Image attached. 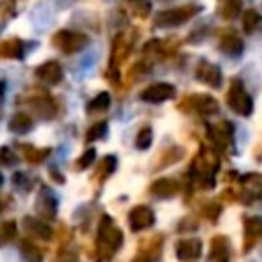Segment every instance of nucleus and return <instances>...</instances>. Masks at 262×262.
<instances>
[{"label":"nucleus","mask_w":262,"mask_h":262,"mask_svg":"<svg viewBox=\"0 0 262 262\" xmlns=\"http://www.w3.org/2000/svg\"><path fill=\"white\" fill-rule=\"evenodd\" d=\"M123 242V233L121 229L113 223V219L108 215H104L100 219V225H98V248L104 256H111L115 250H119Z\"/></svg>","instance_id":"f257e3e1"},{"label":"nucleus","mask_w":262,"mask_h":262,"mask_svg":"<svg viewBox=\"0 0 262 262\" xmlns=\"http://www.w3.org/2000/svg\"><path fill=\"white\" fill-rule=\"evenodd\" d=\"M199 6H192V4H186V6H176V8H168V10H162L156 14L154 18V25L156 27H176V25H182L186 20H190L194 14H199Z\"/></svg>","instance_id":"f03ea898"},{"label":"nucleus","mask_w":262,"mask_h":262,"mask_svg":"<svg viewBox=\"0 0 262 262\" xmlns=\"http://www.w3.org/2000/svg\"><path fill=\"white\" fill-rule=\"evenodd\" d=\"M227 104L233 113L242 115V117H248L252 115L254 111V102H252V96L246 92V88L242 86L239 80H233L231 86H229V92H227Z\"/></svg>","instance_id":"7ed1b4c3"},{"label":"nucleus","mask_w":262,"mask_h":262,"mask_svg":"<svg viewBox=\"0 0 262 262\" xmlns=\"http://www.w3.org/2000/svg\"><path fill=\"white\" fill-rule=\"evenodd\" d=\"M194 78H196L199 82L211 86V88H219V86H221V80H223L219 66H215L213 61H207V59H201V61L196 63Z\"/></svg>","instance_id":"20e7f679"},{"label":"nucleus","mask_w":262,"mask_h":262,"mask_svg":"<svg viewBox=\"0 0 262 262\" xmlns=\"http://www.w3.org/2000/svg\"><path fill=\"white\" fill-rule=\"evenodd\" d=\"M53 41H55V45H57L63 53H76V51H80V49L86 45L88 39H86V35H82V33L59 31V33H55Z\"/></svg>","instance_id":"39448f33"},{"label":"nucleus","mask_w":262,"mask_h":262,"mask_svg":"<svg viewBox=\"0 0 262 262\" xmlns=\"http://www.w3.org/2000/svg\"><path fill=\"white\" fill-rule=\"evenodd\" d=\"M174 94H176V88L172 84H168V82H156V84L147 86L139 94V98L145 100V102H164V100H170Z\"/></svg>","instance_id":"423d86ee"},{"label":"nucleus","mask_w":262,"mask_h":262,"mask_svg":"<svg viewBox=\"0 0 262 262\" xmlns=\"http://www.w3.org/2000/svg\"><path fill=\"white\" fill-rule=\"evenodd\" d=\"M154 219H156L154 211L147 205H137L129 213V227L133 231H141V229H147L149 225H154Z\"/></svg>","instance_id":"0eeeda50"},{"label":"nucleus","mask_w":262,"mask_h":262,"mask_svg":"<svg viewBox=\"0 0 262 262\" xmlns=\"http://www.w3.org/2000/svg\"><path fill=\"white\" fill-rule=\"evenodd\" d=\"M37 211L45 219H53L55 217V213H57V199H55L51 188L41 186L39 196H37Z\"/></svg>","instance_id":"6e6552de"},{"label":"nucleus","mask_w":262,"mask_h":262,"mask_svg":"<svg viewBox=\"0 0 262 262\" xmlns=\"http://www.w3.org/2000/svg\"><path fill=\"white\" fill-rule=\"evenodd\" d=\"M37 78H39L41 82L53 86V84L61 82V78H63V70H61V66H59L57 61L51 59V61H45V63H41V66L37 68Z\"/></svg>","instance_id":"1a4fd4ad"},{"label":"nucleus","mask_w":262,"mask_h":262,"mask_svg":"<svg viewBox=\"0 0 262 262\" xmlns=\"http://www.w3.org/2000/svg\"><path fill=\"white\" fill-rule=\"evenodd\" d=\"M219 49L229 55V57H235L244 51V41L233 33V31H223L221 37H219Z\"/></svg>","instance_id":"9d476101"},{"label":"nucleus","mask_w":262,"mask_h":262,"mask_svg":"<svg viewBox=\"0 0 262 262\" xmlns=\"http://www.w3.org/2000/svg\"><path fill=\"white\" fill-rule=\"evenodd\" d=\"M201 239L196 237H186V239H180L176 242V258L178 260H192V258H199L201 256Z\"/></svg>","instance_id":"9b49d317"},{"label":"nucleus","mask_w":262,"mask_h":262,"mask_svg":"<svg viewBox=\"0 0 262 262\" xmlns=\"http://www.w3.org/2000/svg\"><path fill=\"white\" fill-rule=\"evenodd\" d=\"M244 201L246 203H256L262 201V176L258 174H248L244 178Z\"/></svg>","instance_id":"f8f14e48"},{"label":"nucleus","mask_w":262,"mask_h":262,"mask_svg":"<svg viewBox=\"0 0 262 262\" xmlns=\"http://www.w3.org/2000/svg\"><path fill=\"white\" fill-rule=\"evenodd\" d=\"M244 248H252L258 239H262V217L244 219Z\"/></svg>","instance_id":"ddd939ff"},{"label":"nucleus","mask_w":262,"mask_h":262,"mask_svg":"<svg viewBox=\"0 0 262 262\" xmlns=\"http://www.w3.org/2000/svg\"><path fill=\"white\" fill-rule=\"evenodd\" d=\"M229 244L225 235H215L211 239V254H209V262H229Z\"/></svg>","instance_id":"4468645a"},{"label":"nucleus","mask_w":262,"mask_h":262,"mask_svg":"<svg viewBox=\"0 0 262 262\" xmlns=\"http://www.w3.org/2000/svg\"><path fill=\"white\" fill-rule=\"evenodd\" d=\"M209 133H211V141L219 147V149H225L227 143L231 141V125L227 121H219L215 123L213 127H209Z\"/></svg>","instance_id":"2eb2a0df"},{"label":"nucleus","mask_w":262,"mask_h":262,"mask_svg":"<svg viewBox=\"0 0 262 262\" xmlns=\"http://www.w3.org/2000/svg\"><path fill=\"white\" fill-rule=\"evenodd\" d=\"M25 231L31 235V237H39V239H49L53 235L51 227L41 221V219H35V217H25Z\"/></svg>","instance_id":"dca6fc26"},{"label":"nucleus","mask_w":262,"mask_h":262,"mask_svg":"<svg viewBox=\"0 0 262 262\" xmlns=\"http://www.w3.org/2000/svg\"><path fill=\"white\" fill-rule=\"evenodd\" d=\"M186 104H192V108L199 113V115H213L217 113V100L209 94H196V96H190L186 100Z\"/></svg>","instance_id":"f3484780"},{"label":"nucleus","mask_w":262,"mask_h":262,"mask_svg":"<svg viewBox=\"0 0 262 262\" xmlns=\"http://www.w3.org/2000/svg\"><path fill=\"white\" fill-rule=\"evenodd\" d=\"M149 190L156 194V196H164V199H170L174 196L178 190H180V184L172 178H160V180H154Z\"/></svg>","instance_id":"a211bd4d"},{"label":"nucleus","mask_w":262,"mask_h":262,"mask_svg":"<svg viewBox=\"0 0 262 262\" xmlns=\"http://www.w3.org/2000/svg\"><path fill=\"white\" fill-rule=\"evenodd\" d=\"M8 129H10L12 133L23 135V133H27V131L33 129V121H31L29 115H25V113H16V115L10 117V121H8Z\"/></svg>","instance_id":"6ab92c4d"},{"label":"nucleus","mask_w":262,"mask_h":262,"mask_svg":"<svg viewBox=\"0 0 262 262\" xmlns=\"http://www.w3.org/2000/svg\"><path fill=\"white\" fill-rule=\"evenodd\" d=\"M217 12L225 20H231L242 12V2L239 0H219L217 2Z\"/></svg>","instance_id":"aec40b11"},{"label":"nucleus","mask_w":262,"mask_h":262,"mask_svg":"<svg viewBox=\"0 0 262 262\" xmlns=\"http://www.w3.org/2000/svg\"><path fill=\"white\" fill-rule=\"evenodd\" d=\"M23 53H25V45H23V41H18V39H10V41H6V43L0 45V55H4V57L20 59Z\"/></svg>","instance_id":"412c9836"},{"label":"nucleus","mask_w":262,"mask_h":262,"mask_svg":"<svg viewBox=\"0 0 262 262\" xmlns=\"http://www.w3.org/2000/svg\"><path fill=\"white\" fill-rule=\"evenodd\" d=\"M242 23H244V31L246 33H256V31L262 29V14L256 12V10H246Z\"/></svg>","instance_id":"4be33fe9"},{"label":"nucleus","mask_w":262,"mask_h":262,"mask_svg":"<svg viewBox=\"0 0 262 262\" xmlns=\"http://www.w3.org/2000/svg\"><path fill=\"white\" fill-rule=\"evenodd\" d=\"M111 106V94L108 92H100L98 96H94L88 104V111L90 113H96V111H106Z\"/></svg>","instance_id":"5701e85b"},{"label":"nucleus","mask_w":262,"mask_h":262,"mask_svg":"<svg viewBox=\"0 0 262 262\" xmlns=\"http://www.w3.org/2000/svg\"><path fill=\"white\" fill-rule=\"evenodd\" d=\"M127 4L131 6V12L133 14H137V16H147V12H149V0H127Z\"/></svg>","instance_id":"b1692460"},{"label":"nucleus","mask_w":262,"mask_h":262,"mask_svg":"<svg viewBox=\"0 0 262 262\" xmlns=\"http://www.w3.org/2000/svg\"><path fill=\"white\" fill-rule=\"evenodd\" d=\"M106 123L104 121H100V123H94L90 129H88V133H86V139L88 141H94V139H102L104 135H106Z\"/></svg>","instance_id":"393cba45"},{"label":"nucleus","mask_w":262,"mask_h":262,"mask_svg":"<svg viewBox=\"0 0 262 262\" xmlns=\"http://www.w3.org/2000/svg\"><path fill=\"white\" fill-rule=\"evenodd\" d=\"M135 145H137V149H147V147L151 145V129H149V127H143V129L137 133Z\"/></svg>","instance_id":"a878e982"},{"label":"nucleus","mask_w":262,"mask_h":262,"mask_svg":"<svg viewBox=\"0 0 262 262\" xmlns=\"http://www.w3.org/2000/svg\"><path fill=\"white\" fill-rule=\"evenodd\" d=\"M14 231H16V225H14L12 221L2 223V225H0V246L6 244V242H10V239L14 237Z\"/></svg>","instance_id":"bb28decb"},{"label":"nucleus","mask_w":262,"mask_h":262,"mask_svg":"<svg viewBox=\"0 0 262 262\" xmlns=\"http://www.w3.org/2000/svg\"><path fill=\"white\" fill-rule=\"evenodd\" d=\"M115 168H117V158H115V156H106V158L102 160L100 172H102V176H111V174L115 172Z\"/></svg>","instance_id":"cd10ccee"},{"label":"nucleus","mask_w":262,"mask_h":262,"mask_svg":"<svg viewBox=\"0 0 262 262\" xmlns=\"http://www.w3.org/2000/svg\"><path fill=\"white\" fill-rule=\"evenodd\" d=\"M94 156H96L94 149H86V151L82 154V158L78 160V168H88V166L94 162Z\"/></svg>","instance_id":"c85d7f7f"},{"label":"nucleus","mask_w":262,"mask_h":262,"mask_svg":"<svg viewBox=\"0 0 262 262\" xmlns=\"http://www.w3.org/2000/svg\"><path fill=\"white\" fill-rule=\"evenodd\" d=\"M0 162L12 166V164H16V158H14V154H12L8 147H2V149H0Z\"/></svg>","instance_id":"c756f323"},{"label":"nucleus","mask_w":262,"mask_h":262,"mask_svg":"<svg viewBox=\"0 0 262 262\" xmlns=\"http://www.w3.org/2000/svg\"><path fill=\"white\" fill-rule=\"evenodd\" d=\"M12 182H14L20 190H27V186H29V180H27V178H23V172H16V174H14V178H12Z\"/></svg>","instance_id":"7c9ffc66"},{"label":"nucleus","mask_w":262,"mask_h":262,"mask_svg":"<svg viewBox=\"0 0 262 262\" xmlns=\"http://www.w3.org/2000/svg\"><path fill=\"white\" fill-rule=\"evenodd\" d=\"M2 96H4V82H0V102H2Z\"/></svg>","instance_id":"2f4dec72"},{"label":"nucleus","mask_w":262,"mask_h":262,"mask_svg":"<svg viewBox=\"0 0 262 262\" xmlns=\"http://www.w3.org/2000/svg\"><path fill=\"white\" fill-rule=\"evenodd\" d=\"M2 182H4V178H2V174H0V186H2Z\"/></svg>","instance_id":"473e14b6"}]
</instances>
